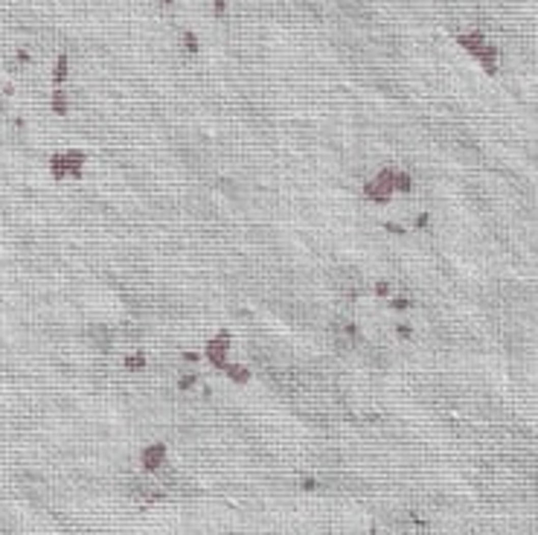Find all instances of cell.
<instances>
[{"mask_svg": "<svg viewBox=\"0 0 538 535\" xmlns=\"http://www.w3.org/2000/svg\"><path fill=\"white\" fill-rule=\"evenodd\" d=\"M52 175L55 178H67V175H73V178H79L81 175V166H84V154L81 152H61L52 157Z\"/></svg>", "mask_w": 538, "mask_h": 535, "instance_id": "1", "label": "cell"}, {"mask_svg": "<svg viewBox=\"0 0 538 535\" xmlns=\"http://www.w3.org/2000/svg\"><path fill=\"white\" fill-rule=\"evenodd\" d=\"M140 465L149 471V474H157L163 465H166V445L163 442H152L140 451Z\"/></svg>", "mask_w": 538, "mask_h": 535, "instance_id": "2", "label": "cell"}, {"mask_svg": "<svg viewBox=\"0 0 538 535\" xmlns=\"http://www.w3.org/2000/svg\"><path fill=\"white\" fill-rule=\"evenodd\" d=\"M207 361L213 367H218V370H224L230 363L227 361V337H215V341L207 344Z\"/></svg>", "mask_w": 538, "mask_h": 535, "instance_id": "3", "label": "cell"}, {"mask_svg": "<svg viewBox=\"0 0 538 535\" xmlns=\"http://www.w3.org/2000/svg\"><path fill=\"white\" fill-rule=\"evenodd\" d=\"M88 337H91V344L99 346V349H108V346L114 344V332L108 326H91V329H88Z\"/></svg>", "mask_w": 538, "mask_h": 535, "instance_id": "4", "label": "cell"}, {"mask_svg": "<svg viewBox=\"0 0 538 535\" xmlns=\"http://www.w3.org/2000/svg\"><path fill=\"white\" fill-rule=\"evenodd\" d=\"M224 373L230 375L236 384H247V381H250V370H247L244 363H227V367H224Z\"/></svg>", "mask_w": 538, "mask_h": 535, "instance_id": "5", "label": "cell"}, {"mask_svg": "<svg viewBox=\"0 0 538 535\" xmlns=\"http://www.w3.org/2000/svg\"><path fill=\"white\" fill-rule=\"evenodd\" d=\"M67 108H70V102H67V93L59 88V91L52 93V111L59 114V117H64V114H67Z\"/></svg>", "mask_w": 538, "mask_h": 535, "instance_id": "6", "label": "cell"}, {"mask_svg": "<svg viewBox=\"0 0 538 535\" xmlns=\"http://www.w3.org/2000/svg\"><path fill=\"white\" fill-rule=\"evenodd\" d=\"M125 370H131V373H140V370H146V355L143 352H134L125 358Z\"/></svg>", "mask_w": 538, "mask_h": 535, "instance_id": "7", "label": "cell"}, {"mask_svg": "<svg viewBox=\"0 0 538 535\" xmlns=\"http://www.w3.org/2000/svg\"><path fill=\"white\" fill-rule=\"evenodd\" d=\"M195 384H198V373H181V378H178V390H192Z\"/></svg>", "mask_w": 538, "mask_h": 535, "instance_id": "8", "label": "cell"}, {"mask_svg": "<svg viewBox=\"0 0 538 535\" xmlns=\"http://www.w3.org/2000/svg\"><path fill=\"white\" fill-rule=\"evenodd\" d=\"M390 308H393V312H410V300H407V297H390Z\"/></svg>", "mask_w": 538, "mask_h": 535, "instance_id": "9", "label": "cell"}, {"mask_svg": "<svg viewBox=\"0 0 538 535\" xmlns=\"http://www.w3.org/2000/svg\"><path fill=\"white\" fill-rule=\"evenodd\" d=\"M373 291H376L378 297H393V285L387 283V279H381V283L373 285Z\"/></svg>", "mask_w": 538, "mask_h": 535, "instance_id": "10", "label": "cell"}, {"mask_svg": "<svg viewBox=\"0 0 538 535\" xmlns=\"http://www.w3.org/2000/svg\"><path fill=\"white\" fill-rule=\"evenodd\" d=\"M393 332H396V337H402V341H410L413 337V329L407 323H399V326H393Z\"/></svg>", "mask_w": 538, "mask_h": 535, "instance_id": "11", "label": "cell"}, {"mask_svg": "<svg viewBox=\"0 0 538 535\" xmlns=\"http://www.w3.org/2000/svg\"><path fill=\"white\" fill-rule=\"evenodd\" d=\"M300 489H303V492H317V489H320V480H315V477H303V480H300Z\"/></svg>", "mask_w": 538, "mask_h": 535, "instance_id": "12", "label": "cell"}, {"mask_svg": "<svg viewBox=\"0 0 538 535\" xmlns=\"http://www.w3.org/2000/svg\"><path fill=\"white\" fill-rule=\"evenodd\" d=\"M428 224H431V215H428V212H419V218L413 221V227H416V230H425Z\"/></svg>", "mask_w": 538, "mask_h": 535, "instance_id": "13", "label": "cell"}, {"mask_svg": "<svg viewBox=\"0 0 538 535\" xmlns=\"http://www.w3.org/2000/svg\"><path fill=\"white\" fill-rule=\"evenodd\" d=\"M384 230H387V233H393V236H405V227H402V224H393V221H387V224H384Z\"/></svg>", "mask_w": 538, "mask_h": 535, "instance_id": "14", "label": "cell"}, {"mask_svg": "<svg viewBox=\"0 0 538 535\" xmlns=\"http://www.w3.org/2000/svg\"><path fill=\"white\" fill-rule=\"evenodd\" d=\"M198 358H201L198 352H183V361L186 363H198Z\"/></svg>", "mask_w": 538, "mask_h": 535, "instance_id": "15", "label": "cell"}, {"mask_svg": "<svg viewBox=\"0 0 538 535\" xmlns=\"http://www.w3.org/2000/svg\"><path fill=\"white\" fill-rule=\"evenodd\" d=\"M370 535H378V532H376V529H370Z\"/></svg>", "mask_w": 538, "mask_h": 535, "instance_id": "16", "label": "cell"}]
</instances>
